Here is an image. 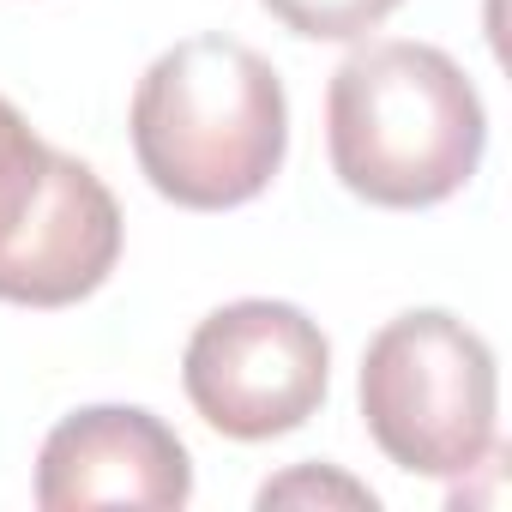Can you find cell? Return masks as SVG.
Here are the masks:
<instances>
[{
	"instance_id": "1",
	"label": "cell",
	"mask_w": 512,
	"mask_h": 512,
	"mask_svg": "<svg viewBox=\"0 0 512 512\" xmlns=\"http://www.w3.org/2000/svg\"><path fill=\"white\" fill-rule=\"evenodd\" d=\"M139 175L181 211H235L260 199L290 151V97L278 67L235 37L163 49L127 109Z\"/></svg>"
},
{
	"instance_id": "2",
	"label": "cell",
	"mask_w": 512,
	"mask_h": 512,
	"mask_svg": "<svg viewBox=\"0 0 512 512\" xmlns=\"http://www.w3.org/2000/svg\"><path fill=\"white\" fill-rule=\"evenodd\" d=\"M488 145V109L470 73L434 43H368L326 85L332 175L380 211L452 199Z\"/></svg>"
},
{
	"instance_id": "3",
	"label": "cell",
	"mask_w": 512,
	"mask_h": 512,
	"mask_svg": "<svg viewBox=\"0 0 512 512\" xmlns=\"http://www.w3.org/2000/svg\"><path fill=\"white\" fill-rule=\"evenodd\" d=\"M368 440L410 476H470L500 440V368L476 326L446 308L386 320L356 374Z\"/></svg>"
},
{
	"instance_id": "4",
	"label": "cell",
	"mask_w": 512,
	"mask_h": 512,
	"mask_svg": "<svg viewBox=\"0 0 512 512\" xmlns=\"http://www.w3.org/2000/svg\"><path fill=\"white\" fill-rule=\"evenodd\" d=\"M332 386V344L296 302H229L205 314L181 350V392L223 440L296 434Z\"/></svg>"
},
{
	"instance_id": "5",
	"label": "cell",
	"mask_w": 512,
	"mask_h": 512,
	"mask_svg": "<svg viewBox=\"0 0 512 512\" xmlns=\"http://www.w3.org/2000/svg\"><path fill=\"white\" fill-rule=\"evenodd\" d=\"M193 500V458L181 434L139 404H91L49 428L37 452V506L91 512V506H151L175 512Z\"/></svg>"
},
{
	"instance_id": "6",
	"label": "cell",
	"mask_w": 512,
	"mask_h": 512,
	"mask_svg": "<svg viewBox=\"0 0 512 512\" xmlns=\"http://www.w3.org/2000/svg\"><path fill=\"white\" fill-rule=\"evenodd\" d=\"M121 260V205L103 175L67 151L49 157V181L13 247L0 253V302L13 308H73L109 284Z\"/></svg>"
},
{
	"instance_id": "7",
	"label": "cell",
	"mask_w": 512,
	"mask_h": 512,
	"mask_svg": "<svg viewBox=\"0 0 512 512\" xmlns=\"http://www.w3.org/2000/svg\"><path fill=\"white\" fill-rule=\"evenodd\" d=\"M49 157H55V145L37 139V127L19 115V103L0 97V253L13 247V235L37 211L43 181H49Z\"/></svg>"
},
{
	"instance_id": "8",
	"label": "cell",
	"mask_w": 512,
	"mask_h": 512,
	"mask_svg": "<svg viewBox=\"0 0 512 512\" xmlns=\"http://www.w3.org/2000/svg\"><path fill=\"white\" fill-rule=\"evenodd\" d=\"M260 7L308 43H356L380 31L404 0H260Z\"/></svg>"
},
{
	"instance_id": "9",
	"label": "cell",
	"mask_w": 512,
	"mask_h": 512,
	"mask_svg": "<svg viewBox=\"0 0 512 512\" xmlns=\"http://www.w3.org/2000/svg\"><path fill=\"white\" fill-rule=\"evenodd\" d=\"M260 506H350V512H374V488L332 470V464H296L284 476H272L260 488Z\"/></svg>"
}]
</instances>
